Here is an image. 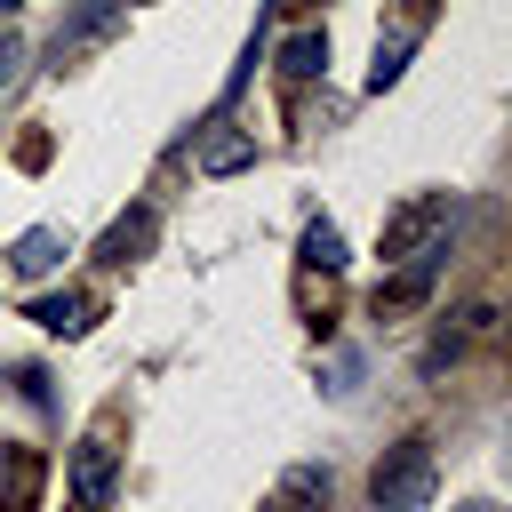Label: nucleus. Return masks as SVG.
Segmentation results:
<instances>
[{
    "instance_id": "obj_14",
    "label": "nucleus",
    "mask_w": 512,
    "mask_h": 512,
    "mask_svg": "<svg viewBox=\"0 0 512 512\" xmlns=\"http://www.w3.org/2000/svg\"><path fill=\"white\" fill-rule=\"evenodd\" d=\"M456 512H496V504H488V496H480V504H456Z\"/></svg>"
},
{
    "instance_id": "obj_15",
    "label": "nucleus",
    "mask_w": 512,
    "mask_h": 512,
    "mask_svg": "<svg viewBox=\"0 0 512 512\" xmlns=\"http://www.w3.org/2000/svg\"><path fill=\"white\" fill-rule=\"evenodd\" d=\"M16 8H24V0H0V16H16Z\"/></svg>"
},
{
    "instance_id": "obj_1",
    "label": "nucleus",
    "mask_w": 512,
    "mask_h": 512,
    "mask_svg": "<svg viewBox=\"0 0 512 512\" xmlns=\"http://www.w3.org/2000/svg\"><path fill=\"white\" fill-rule=\"evenodd\" d=\"M448 224H456V200H448V192H424V200L392 208V216H384V264L448 256Z\"/></svg>"
},
{
    "instance_id": "obj_5",
    "label": "nucleus",
    "mask_w": 512,
    "mask_h": 512,
    "mask_svg": "<svg viewBox=\"0 0 512 512\" xmlns=\"http://www.w3.org/2000/svg\"><path fill=\"white\" fill-rule=\"evenodd\" d=\"M32 320H40L48 336H88V328H96V296H80V288L40 296V304H32Z\"/></svg>"
},
{
    "instance_id": "obj_12",
    "label": "nucleus",
    "mask_w": 512,
    "mask_h": 512,
    "mask_svg": "<svg viewBox=\"0 0 512 512\" xmlns=\"http://www.w3.org/2000/svg\"><path fill=\"white\" fill-rule=\"evenodd\" d=\"M32 488H40V464H32V448H8V472H0V504H32Z\"/></svg>"
},
{
    "instance_id": "obj_13",
    "label": "nucleus",
    "mask_w": 512,
    "mask_h": 512,
    "mask_svg": "<svg viewBox=\"0 0 512 512\" xmlns=\"http://www.w3.org/2000/svg\"><path fill=\"white\" fill-rule=\"evenodd\" d=\"M16 72H24V40H16V32H0V96L16 88Z\"/></svg>"
},
{
    "instance_id": "obj_9",
    "label": "nucleus",
    "mask_w": 512,
    "mask_h": 512,
    "mask_svg": "<svg viewBox=\"0 0 512 512\" xmlns=\"http://www.w3.org/2000/svg\"><path fill=\"white\" fill-rule=\"evenodd\" d=\"M280 72L288 80H320L328 72V32H288L280 40Z\"/></svg>"
},
{
    "instance_id": "obj_8",
    "label": "nucleus",
    "mask_w": 512,
    "mask_h": 512,
    "mask_svg": "<svg viewBox=\"0 0 512 512\" xmlns=\"http://www.w3.org/2000/svg\"><path fill=\"white\" fill-rule=\"evenodd\" d=\"M152 232H160V216H152V208H136V216H120V224L104 232V248H96V256H104V264H128V256H144V248H152Z\"/></svg>"
},
{
    "instance_id": "obj_11",
    "label": "nucleus",
    "mask_w": 512,
    "mask_h": 512,
    "mask_svg": "<svg viewBox=\"0 0 512 512\" xmlns=\"http://www.w3.org/2000/svg\"><path fill=\"white\" fill-rule=\"evenodd\" d=\"M248 160H256V136H208V152H200L208 176H232V168H248Z\"/></svg>"
},
{
    "instance_id": "obj_6",
    "label": "nucleus",
    "mask_w": 512,
    "mask_h": 512,
    "mask_svg": "<svg viewBox=\"0 0 512 512\" xmlns=\"http://www.w3.org/2000/svg\"><path fill=\"white\" fill-rule=\"evenodd\" d=\"M328 504V464H288L272 488V512H320Z\"/></svg>"
},
{
    "instance_id": "obj_7",
    "label": "nucleus",
    "mask_w": 512,
    "mask_h": 512,
    "mask_svg": "<svg viewBox=\"0 0 512 512\" xmlns=\"http://www.w3.org/2000/svg\"><path fill=\"white\" fill-rule=\"evenodd\" d=\"M296 256H304V272H320V280H336V272L352 264V256H344V232H336L328 216H312V224H304V240H296Z\"/></svg>"
},
{
    "instance_id": "obj_2",
    "label": "nucleus",
    "mask_w": 512,
    "mask_h": 512,
    "mask_svg": "<svg viewBox=\"0 0 512 512\" xmlns=\"http://www.w3.org/2000/svg\"><path fill=\"white\" fill-rule=\"evenodd\" d=\"M432 480H440L432 440H400V448H384V464L368 472V496H376V512H424V504H432Z\"/></svg>"
},
{
    "instance_id": "obj_4",
    "label": "nucleus",
    "mask_w": 512,
    "mask_h": 512,
    "mask_svg": "<svg viewBox=\"0 0 512 512\" xmlns=\"http://www.w3.org/2000/svg\"><path fill=\"white\" fill-rule=\"evenodd\" d=\"M64 256H72V240H64V232H56V224H32V232H24V240H16V248H8V264H16V272H24V280H40V272H56V264H64Z\"/></svg>"
},
{
    "instance_id": "obj_10",
    "label": "nucleus",
    "mask_w": 512,
    "mask_h": 512,
    "mask_svg": "<svg viewBox=\"0 0 512 512\" xmlns=\"http://www.w3.org/2000/svg\"><path fill=\"white\" fill-rule=\"evenodd\" d=\"M408 48H416L408 32H400V40H376V64H368V96H384V88L408 72Z\"/></svg>"
},
{
    "instance_id": "obj_3",
    "label": "nucleus",
    "mask_w": 512,
    "mask_h": 512,
    "mask_svg": "<svg viewBox=\"0 0 512 512\" xmlns=\"http://www.w3.org/2000/svg\"><path fill=\"white\" fill-rule=\"evenodd\" d=\"M112 480H120V448H112L104 432H88V440L72 448V472H64L72 512H104V504H112Z\"/></svg>"
}]
</instances>
